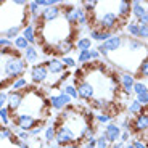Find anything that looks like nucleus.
I'll return each instance as SVG.
<instances>
[{
	"mask_svg": "<svg viewBox=\"0 0 148 148\" xmlns=\"http://www.w3.org/2000/svg\"><path fill=\"white\" fill-rule=\"evenodd\" d=\"M2 79H3V77H0V82H2Z\"/></svg>",
	"mask_w": 148,
	"mask_h": 148,
	"instance_id": "nucleus-51",
	"label": "nucleus"
},
{
	"mask_svg": "<svg viewBox=\"0 0 148 148\" xmlns=\"http://www.w3.org/2000/svg\"><path fill=\"white\" fill-rule=\"evenodd\" d=\"M44 129H45V127H44V124H42V122H40V124H39V126H36V127H34V129H31L29 130V134H31V137H40V134L42 132H44Z\"/></svg>",
	"mask_w": 148,
	"mask_h": 148,
	"instance_id": "nucleus-40",
	"label": "nucleus"
},
{
	"mask_svg": "<svg viewBox=\"0 0 148 148\" xmlns=\"http://www.w3.org/2000/svg\"><path fill=\"white\" fill-rule=\"evenodd\" d=\"M124 145H126V143L118 142V143H114V145H110V148H124Z\"/></svg>",
	"mask_w": 148,
	"mask_h": 148,
	"instance_id": "nucleus-48",
	"label": "nucleus"
},
{
	"mask_svg": "<svg viewBox=\"0 0 148 148\" xmlns=\"http://www.w3.org/2000/svg\"><path fill=\"white\" fill-rule=\"evenodd\" d=\"M148 39V26L147 24H138V40H147Z\"/></svg>",
	"mask_w": 148,
	"mask_h": 148,
	"instance_id": "nucleus-38",
	"label": "nucleus"
},
{
	"mask_svg": "<svg viewBox=\"0 0 148 148\" xmlns=\"http://www.w3.org/2000/svg\"><path fill=\"white\" fill-rule=\"evenodd\" d=\"M127 111H129V114L137 116V114H140V113H143V106H142L137 100H132L127 105Z\"/></svg>",
	"mask_w": 148,
	"mask_h": 148,
	"instance_id": "nucleus-30",
	"label": "nucleus"
},
{
	"mask_svg": "<svg viewBox=\"0 0 148 148\" xmlns=\"http://www.w3.org/2000/svg\"><path fill=\"white\" fill-rule=\"evenodd\" d=\"M122 45H124V37L113 34V37H110L106 42L97 45V52L100 53V56H105V58H106L110 53H113V52L116 53Z\"/></svg>",
	"mask_w": 148,
	"mask_h": 148,
	"instance_id": "nucleus-5",
	"label": "nucleus"
},
{
	"mask_svg": "<svg viewBox=\"0 0 148 148\" xmlns=\"http://www.w3.org/2000/svg\"><path fill=\"white\" fill-rule=\"evenodd\" d=\"M130 5H132V11H130V15L134 16V19H135V21H138V19H140L142 16H143L145 13L148 11L147 5L142 3L140 0H134V2H130Z\"/></svg>",
	"mask_w": 148,
	"mask_h": 148,
	"instance_id": "nucleus-21",
	"label": "nucleus"
},
{
	"mask_svg": "<svg viewBox=\"0 0 148 148\" xmlns=\"http://www.w3.org/2000/svg\"><path fill=\"white\" fill-rule=\"evenodd\" d=\"M97 148H110V143H108V140H106L103 132L97 137Z\"/></svg>",
	"mask_w": 148,
	"mask_h": 148,
	"instance_id": "nucleus-39",
	"label": "nucleus"
},
{
	"mask_svg": "<svg viewBox=\"0 0 148 148\" xmlns=\"http://www.w3.org/2000/svg\"><path fill=\"white\" fill-rule=\"evenodd\" d=\"M11 137H13L11 127H5V126L0 127V140H10Z\"/></svg>",
	"mask_w": 148,
	"mask_h": 148,
	"instance_id": "nucleus-36",
	"label": "nucleus"
},
{
	"mask_svg": "<svg viewBox=\"0 0 148 148\" xmlns=\"http://www.w3.org/2000/svg\"><path fill=\"white\" fill-rule=\"evenodd\" d=\"M13 45H15L16 50H21V52H24V50H26V48L29 47V42H27L23 36H18V37L15 39V40H13Z\"/></svg>",
	"mask_w": 148,
	"mask_h": 148,
	"instance_id": "nucleus-31",
	"label": "nucleus"
},
{
	"mask_svg": "<svg viewBox=\"0 0 148 148\" xmlns=\"http://www.w3.org/2000/svg\"><path fill=\"white\" fill-rule=\"evenodd\" d=\"M0 122H2L5 127H8L11 122H13V119H11V113H10V110H8L7 106H3L2 110H0Z\"/></svg>",
	"mask_w": 148,
	"mask_h": 148,
	"instance_id": "nucleus-29",
	"label": "nucleus"
},
{
	"mask_svg": "<svg viewBox=\"0 0 148 148\" xmlns=\"http://www.w3.org/2000/svg\"><path fill=\"white\" fill-rule=\"evenodd\" d=\"M23 98H24V92H18V90H10L7 92V108L10 110L11 114H16L18 110L21 108Z\"/></svg>",
	"mask_w": 148,
	"mask_h": 148,
	"instance_id": "nucleus-9",
	"label": "nucleus"
},
{
	"mask_svg": "<svg viewBox=\"0 0 148 148\" xmlns=\"http://www.w3.org/2000/svg\"><path fill=\"white\" fill-rule=\"evenodd\" d=\"M142 93H148V85L142 81H135L134 84V95H142Z\"/></svg>",
	"mask_w": 148,
	"mask_h": 148,
	"instance_id": "nucleus-32",
	"label": "nucleus"
},
{
	"mask_svg": "<svg viewBox=\"0 0 148 148\" xmlns=\"http://www.w3.org/2000/svg\"><path fill=\"white\" fill-rule=\"evenodd\" d=\"M45 66H47V69H48V74H52V76L63 74L64 71H66V68H64L61 58H53V56H52V58L45 63Z\"/></svg>",
	"mask_w": 148,
	"mask_h": 148,
	"instance_id": "nucleus-17",
	"label": "nucleus"
},
{
	"mask_svg": "<svg viewBox=\"0 0 148 148\" xmlns=\"http://www.w3.org/2000/svg\"><path fill=\"white\" fill-rule=\"evenodd\" d=\"M132 129L137 134H143L148 130V111H143L140 114H137L132 121Z\"/></svg>",
	"mask_w": 148,
	"mask_h": 148,
	"instance_id": "nucleus-13",
	"label": "nucleus"
},
{
	"mask_svg": "<svg viewBox=\"0 0 148 148\" xmlns=\"http://www.w3.org/2000/svg\"><path fill=\"white\" fill-rule=\"evenodd\" d=\"M100 60V53L97 52V48H90V50H82L79 52L77 55V63L85 64V63H90V61H98Z\"/></svg>",
	"mask_w": 148,
	"mask_h": 148,
	"instance_id": "nucleus-16",
	"label": "nucleus"
},
{
	"mask_svg": "<svg viewBox=\"0 0 148 148\" xmlns=\"http://www.w3.org/2000/svg\"><path fill=\"white\" fill-rule=\"evenodd\" d=\"M76 89H77L79 98H82V100H85V101H93V100H95V92H93V87L87 81H85L84 77H82L81 81L76 82Z\"/></svg>",
	"mask_w": 148,
	"mask_h": 148,
	"instance_id": "nucleus-10",
	"label": "nucleus"
},
{
	"mask_svg": "<svg viewBox=\"0 0 148 148\" xmlns=\"http://www.w3.org/2000/svg\"><path fill=\"white\" fill-rule=\"evenodd\" d=\"M0 105L7 106V92H3V90H0Z\"/></svg>",
	"mask_w": 148,
	"mask_h": 148,
	"instance_id": "nucleus-46",
	"label": "nucleus"
},
{
	"mask_svg": "<svg viewBox=\"0 0 148 148\" xmlns=\"http://www.w3.org/2000/svg\"><path fill=\"white\" fill-rule=\"evenodd\" d=\"M111 5L100 3V2H98L95 11L90 15V18H93L95 29L106 31V32H114L119 27V24H121L122 21L119 19L118 13H116V3H114V8H111Z\"/></svg>",
	"mask_w": 148,
	"mask_h": 148,
	"instance_id": "nucleus-2",
	"label": "nucleus"
},
{
	"mask_svg": "<svg viewBox=\"0 0 148 148\" xmlns=\"http://www.w3.org/2000/svg\"><path fill=\"white\" fill-rule=\"evenodd\" d=\"M11 119H13V126H15V127H18V129H21V130H27V132H29L31 129H34L36 126L40 124V121L36 119L34 116L19 114V113L11 114Z\"/></svg>",
	"mask_w": 148,
	"mask_h": 148,
	"instance_id": "nucleus-6",
	"label": "nucleus"
},
{
	"mask_svg": "<svg viewBox=\"0 0 148 148\" xmlns=\"http://www.w3.org/2000/svg\"><path fill=\"white\" fill-rule=\"evenodd\" d=\"M137 23H138V24H147V26H148V11H147V13H145L143 16H142L140 19H138Z\"/></svg>",
	"mask_w": 148,
	"mask_h": 148,
	"instance_id": "nucleus-47",
	"label": "nucleus"
},
{
	"mask_svg": "<svg viewBox=\"0 0 148 148\" xmlns=\"http://www.w3.org/2000/svg\"><path fill=\"white\" fill-rule=\"evenodd\" d=\"M118 82H119V85H121V89H122V93H124V95H127V97L130 98V97L134 95L135 76H134L132 73H129V71H124V73L119 74Z\"/></svg>",
	"mask_w": 148,
	"mask_h": 148,
	"instance_id": "nucleus-8",
	"label": "nucleus"
},
{
	"mask_svg": "<svg viewBox=\"0 0 148 148\" xmlns=\"http://www.w3.org/2000/svg\"><path fill=\"white\" fill-rule=\"evenodd\" d=\"M95 121H97V124H105V126H108L111 122H114V116L111 114V113H98L95 116Z\"/></svg>",
	"mask_w": 148,
	"mask_h": 148,
	"instance_id": "nucleus-28",
	"label": "nucleus"
},
{
	"mask_svg": "<svg viewBox=\"0 0 148 148\" xmlns=\"http://www.w3.org/2000/svg\"><path fill=\"white\" fill-rule=\"evenodd\" d=\"M97 5H98V2H97V0H85V2H82V5L81 7L84 8L85 10V13H87V15H92L93 11H95V8H97Z\"/></svg>",
	"mask_w": 148,
	"mask_h": 148,
	"instance_id": "nucleus-33",
	"label": "nucleus"
},
{
	"mask_svg": "<svg viewBox=\"0 0 148 148\" xmlns=\"http://www.w3.org/2000/svg\"><path fill=\"white\" fill-rule=\"evenodd\" d=\"M92 45H93V42L90 40L89 36H79L74 40V48H77L79 52H82V50H90Z\"/></svg>",
	"mask_w": 148,
	"mask_h": 148,
	"instance_id": "nucleus-22",
	"label": "nucleus"
},
{
	"mask_svg": "<svg viewBox=\"0 0 148 148\" xmlns=\"http://www.w3.org/2000/svg\"><path fill=\"white\" fill-rule=\"evenodd\" d=\"M81 148H97V137L92 135V137H87L81 142Z\"/></svg>",
	"mask_w": 148,
	"mask_h": 148,
	"instance_id": "nucleus-35",
	"label": "nucleus"
},
{
	"mask_svg": "<svg viewBox=\"0 0 148 148\" xmlns=\"http://www.w3.org/2000/svg\"><path fill=\"white\" fill-rule=\"evenodd\" d=\"M52 50H53V53L60 55L61 58H63V56H68L74 50V39H66V40H61L60 44H56Z\"/></svg>",
	"mask_w": 148,
	"mask_h": 148,
	"instance_id": "nucleus-14",
	"label": "nucleus"
},
{
	"mask_svg": "<svg viewBox=\"0 0 148 148\" xmlns=\"http://www.w3.org/2000/svg\"><path fill=\"white\" fill-rule=\"evenodd\" d=\"M21 36L29 42V45H36L37 42H39V37H37V32H36V26H32V24H29V23L23 27Z\"/></svg>",
	"mask_w": 148,
	"mask_h": 148,
	"instance_id": "nucleus-18",
	"label": "nucleus"
},
{
	"mask_svg": "<svg viewBox=\"0 0 148 148\" xmlns=\"http://www.w3.org/2000/svg\"><path fill=\"white\" fill-rule=\"evenodd\" d=\"M61 148H81V145H64Z\"/></svg>",
	"mask_w": 148,
	"mask_h": 148,
	"instance_id": "nucleus-49",
	"label": "nucleus"
},
{
	"mask_svg": "<svg viewBox=\"0 0 148 148\" xmlns=\"http://www.w3.org/2000/svg\"><path fill=\"white\" fill-rule=\"evenodd\" d=\"M27 18H29L27 7H18L13 0L3 2L0 7V37L3 36L5 31L15 26L24 27L27 24Z\"/></svg>",
	"mask_w": 148,
	"mask_h": 148,
	"instance_id": "nucleus-1",
	"label": "nucleus"
},
{
	"mask_svg": "<svg viewBox=\"0 0 148 148\" xmlns=\"http://www.w3.org/2000/svg\"><path fill=\"white\" fill-rule=\"evenodd\" d=\"M31 81L34 84H47L48 82V77H50V74H48V69L45 66V63H37L31 68Z\"/></svg>",
	"mask_w": 148,
	"mask_h": 148,
	"instance_id": "nucleus-7",
	"label": "nucleus"
},
{
	"mask_svg": "<svg viewBox=\"0 0 148 148\" xmlns=\"http://www.w3.org/2000/svg\"><path fill=\"white\" fill-rule=\"evenodd\" d=\"M3 47L11 48V47H13V42L8 40V39H5V37H0V48H3Z\"/></svg>",
	"mask_w": 148,
	"mask_h": 148,
	"instance_id": "nucleus-45",
	"label": "nucleus"
},
{
	"mask_svg": "<svg viewBox=\"0 0 148 148\" xmlns=\"http://www.w3.org/2000/svg\"><path fill=\"white\" fill-rule=\"evenodd\" d=\"M130 140H132V132H130V130H122L119 142H122V143H129Z\"/></svg>",
	"mask_w": 148,
	"mask_h": 148,
	"instance_id": "nucleus-41",
	"label": "nucleus"
},
{
	"mask_svg": "<svg viewBox=\"0 0 148 148\" xmlns=\"http://www.w3.org/2000/svg\"><path fill=\"white\" fill-rule=\"evenodd\" d=\"M130 143L134 145V148H148V145L145 143V142H142L140 138H132Z\"/></svg>",
	"mask_w": 148,
	"mask_h": 148,
	"instance_id": "nucleus-44",
	"label": "nucleus"
},
{
	"mask_svg": "<svg viewBox=\"0 0 148 148\" xmlns=\"http://www.w3.org/2000/svg\"><path fill=\"white\" fill-rule=\"evenodd\" d=\"M60 92L66 93V95H68V97H71L73 100H77V98H79V95H77V89H76V85H73V84H64V85H61Z\"/></svg>",
	"mask_w": 148,
	"mask_h": 148,
	"instance_id": "nucleus-27",
	"label": "nucleus"
},
{
	"mask_svg": "<svg viewBox=\"0 0 148 148\" xmlns=\"http://www.w3.org/2000/svg\"><path fill=\"white\" fill-rule=\"evenodd\" d=\"M135 100L142 105V106H148V93H142V95H137Z\"/></svg>",
	"mask_w": 148,
	"mask_h": 148,
	"instance_id": "nucleus-43",
	"label": "nucleus"
},
{
	"mask_svg": "<svg viewBox=\"0 0 148 148\" xmlns=\"http://www.w3.org/2000/svg\"><path fill=\"white\" fill-rule=\"evenodd\" d=\"M26 89H29V81L26 77H18L11 82L10 90H18V92H24Z\"/></svg>",
	"mask_w": 148,
	"mask_h": 148,
	"instance_id": "nucleus-24",
	"label": "nucleus"
},
{
	"mask_svg": "<svg viewBox=\"0 0 148 148\" xmlns=\"http://www.w3.org/2000/svg\"><path fill=\"white\" fill-rule=\"evenodd\" d=\"M47 105L48 103L45 101L44 95L39 93L37 90H34V89L24 90V98H23L21 108H19L21 110L19 114H29V116H34L36 119H39V116L45 111Z\"/></svg>",
	"mask_w": 148,
	"mask_h": 148,
	"instance_id": "nucleus-3",
	"label": "nucleus"
},
{
	"mask_svg": "<svg viewBox=\"0 0 148 148\" xmlns=\"http://www.w3.org/2000/svg\"><path fill=\"white\" fill-rule=\"evenodd\" d=\"M56 148H61V147H56Z\"/></svg>",
	"mask_w": 148,
	"mask_h": 148,
	"instance_id": "nucleus-52",
	"label": "nucleus"
},
{
	"mask_svg": "<svg viewBox=\"0 0 148 148\" xmlns=\"http://www.w3.org/2000/svg\"><path fill=\"white\" fill-rule=\"evenodd\" d=\"M121 132L122 129L119 127L118 122H111V124H108L106 127H105V137H106L108 143L110 145H114L119 142V138H121Z\"/></svg>",
	"mask_w": 148,
	"mask_h": 148,
	"instance_id": "nucleus-12",
	"label": "nucleus"
},
{
	"mask_svg": "<svg viewBox=\"0 0 148 148\" xmlns=\"http://www.w3.org/2000/svg\"><path fill=\"white\" fill-rule=\"evenodd\" d=\"M63 15V8L61 5H55V7H48V8H42L40 13V23H50L55 19L61 18Z\"/></svg>",
	"mask_w": 148,
	"mask_h": 148,
	"instance_id": "nucleus-11",
	"label": "nucleus"
},
{
	"mask_svg": "<svg viewBox=\"0 0 148 148\" xmlns=\"http://www.w3.org/2000/svg\"><path fill=\"white\" fill-rule=\"evenodd\" d=\"M124 26H126V32L129 34L130 37H134V39H138V23L135 21V19H130V21H127Z\"/></svg>",
	"mask_w": 148,
	"mask_h": 148,
	"instance_id": "nucleus-25",
	"label": "nucleus"
},
{
	"mask_svg": "<svg viewBox=\"0 0 148 148\" xmlns=\"http://www.w3.org/2000/svg\"><path fill=\"white\" fill-rule=\"evenodd\" d=\"M124 148H134V145L129 142V143H126V145H124Z\"/></svg>",
	"mask_w": 148,
	"mask_h": 148,
	"instance_id": "nucleus-50",
	"label": "nucleus"
},
{
	"mask_svg": "<svg viewBox=\"0 0 148 148\" xmlns=\"http://www.w3.org/2000/svg\"><path fill=\"white\" fill-rule=\"evenodd\" d=\"M89 37L92 42H98V44H103V42H106L110 37H113V32H106V31H100V29H95V27H92L89 32Z\"/></svg>",
	"mask_w": 148,
	"mask_h": 148,
	"instance_id": "nucleus-19",
	"label": "nucleus"
},
{
	"mask_svg": "<svg viewBox=\"0 0 148 148\" xmlns=\"http://www.w3.org/2000/svg\"><path fill=\"white\" fill-rule=\"evenodd\" d=\"M55 135H56V127L55 124H52V126H47L44 129V137H45V143L50 145L52 142H55Z\"/></svg>",
	"mask_w": 148,
	"mask_h": 148,
	"instance_id": "nucleus-26",
	"label": "nucleus"
},
{
	"mask_svg": "<svg viewBox=\"0 0 148 148\" xmlns=\"http://www.w3.org/2000/svg\"><path fill=\"white\" fill-rule=\"evenodd\" d=\"M2 63V74L8 81H15L18 77H23L27 71V63L24 61L23 55H10V56H0Z\"/></svg>",
	"mask_w": 148,
	"mask_h": 148,
	"instance_id": "nucleus-4",
	"label": "nucleus"
},
{
	"mask_svg": "<svg viewBox=\"0 0 148 148\" xmlns=\"http://www.w3.org/2000/svg\"><path fill=\"white\" fill-rule=\"evenodd\" d=\"M119 127H121L122 130H130L132 129V121H130L129 118H124L121 121V124H119Z\"/></svg>",
	"mask_w": 148,
	"mask_h": 148,
	"instance_id": "nucleus-42",
	"label": "nucleus"
},
{
	"mask_svg": "<svg viewBox=\"0 0 148 148\" xmlns=\"http://www.w3.org/2000/svg\"><path fill=\"white\" fill-rule=\"evenodd\" d=\"M39 56H40V52L36 45H29V47L23 52V58L26 63H37L39 61Z\"/></svg>",
	"mask_w": 148,
	"mask_h": 148,
	"instance_id": "nucleus-20",
	"label": "nucleus"
},
{
	"mask_svg": "<svg viewBox=\"0 0 148 148\" xmlns=\"http://www.w3.org/2000/svg\"><path fill=\"white\" fill-rule=\"evenodd\" d=\"M130 11H132V5H130V2H127V0H119V2H116V13H118L119 19H121L122 23L129 19L130 16Z\"/></svg>",
	"mask_w": 148,
	"mask_h": 148,
	"instance_id": "nucleus-15",
	"label": "nucleus"
},
{
	"mask_svg": "<svg viewBox=\"0 0 148 148\" xmlns=\"http://www.w3.org/2000/svg\"><path fill=\"white\" fill-rule=\"evenodd\" d=\"M61 61H63V64H64V68H66V69H71V68H76L77 66V61H76V60L73 58V56H63V58H61Z\"/></svg>",
	"mask_w": 148,
	"mask_h": 148,
	"instance_id": "nucleus-37",
	"label": "nucleus"
},
{
	"mask_svg": "<svg viewBox=\"0 0 148 148\" xmlns=\"http://www.w3.org/2000/svg\"><path fill=\"white\" fill-rule=\"evenodd\" d=\"M137 76L138 77H143V79H148V58H145L143 61L140 63V66L137 68Z\"/></svg>",
	"mask_w": 148,
	"mask_h": 148,
	"instance_id": "nucleus-34",
	"label": "nucleus"
},
{
	"mask_svg": "<svg viewBox=\"0 0 148 148\" xmlns=\"http://www.w3.org/2000/svg\"><path fill=\"white\" fill-rule=\"evenodd\" d=\"M47 101H48V105H50L53 110H56V111H63L64 108H68V105L63 101V98H61L60 93H58V95H50Z\"/></svg>",
	"mask_w": 148,
	"mask_h": 148,
	"instance_id": "nucleus-23",
	"label": "nucleus"
}]
</instances>
